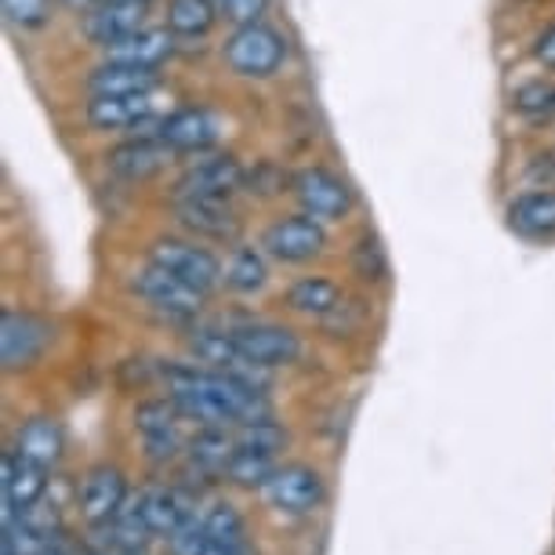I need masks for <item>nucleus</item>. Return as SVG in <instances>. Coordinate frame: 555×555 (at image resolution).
Listing matches in <instances>:
<instances>
[{
  "instance_id": "obj_19",
  "label": "nucleus",
  "mask_w": 555,
  "mask_h": 555,
  "mask_svg": "<svg viewBox=\"0 0 555 555\" xmlns=\"http://www.w3.org/2000/svg\"><path fill=\"white\" fill-rule=\"evenodd\" d=\"M109 62H128V66L160 69L175 55V34L167 26H142L139 34L117 40V44L102 48Z\"/></svg>"
},
{
  "instance_id": "obj_39",
  "label": "nucleus",
  "mask_w": 555,
  "mask_h": 555,
  "mask_svg": "<svg viewBox=\"0 0 555 555\" xmlns=\"http://www.w3.org/2000/svg\"><path fill=\"white\" fill-rule=\"evenodd\" d=\"M62 4H66L69 12H80V15H88L91 8H95V4H102V0H62Z\"/></svg>"
},
{
  "instance_id": "obj_11",
  "label": "nucleus",
  "mask_w": 555,
  "mask_h": 555,
  "mask_svg": "<svg viewBox=\"0 0 555 555\" xmlns=\"http://www.w3.org/2000/svg\"><path fill=\"white\" fill-rule=\"evenodd\" d=\"M233 338L244 352V360H250L261 371H272V366H287L301 356V341L291 327H280V323H247V327H236Z\"/></svg>"
},
{
  "instance_id": "obj_4",
  "label": "nucleus",
  "mask_w": 555,
  "mask_h": 555,
  "mask_svg": "<svg viewBox=\"0 0 555 555\" xmlns=\"http://www.w3.org/2000/svg\"><path fill=\"white\" fill-rule=\"evenodd\" d=\"M131 291L150 309L164 312V317H171V320H193V317H201L204 298H207L204 291L190 287L185 280L171 276V272L160 269V266H153V261L131 276Z\"/></svg>"
},
{
  "instance_id": "obj_7",
  "label": "nucleus",
  "mask_w": 555,
  "mask_h": 555,
  "mask_svg": "<svg viewBox=\"0 0 555 555\" xmlns=\"http://www.w3.org/2000/svg\"><path fill=\"white\" fill-rule=\"evenodd\" d=\"M261 490H266L269 505L287 512V516H309V512H317L323 505V498H327V483H323V476L309 465L276 468Z\"/></svg>"
},
{
  "instance_id": "obj_2",
  "label": "nucleus",
  "mask_w": 555,
  "mask_h": 555,
  "mask_svg": "<svg viewBox=\"0 0 555 555\" xmlns=\"http://www.w3.org/2000/svg\"><path fill=\"white\" fill-rule=\"evenodd\" d=\"M222 59L236 77L266 80L287 62V40L280 29H272L266 23L240 26L229 34L225 48H222Z\"/></svg>"
},
{
  "instance_id": "obj_18",
  "label": "nucleus",
  "mask_w": 555,
  "mask_h": 555,
  "mask_svg": "<svg viewBox=\"0 0 555 555\" xmlns=\"http://www.w3.org/2000/svg\"><path fill=\"white\" fill-rule=\"evenodd\" d=\"M175 215L193 236H204V240H236L240 233V218L225 201L185 196V201H175Z\"/></svg>"
},
{
  "instance_id": "obj_28",
  "label": "nucleus",
  "mask_w": 555,
  "mask_h": 555,
  "mask_svg": "<svg viewBox=\"0 0 555 555\" xmlns=\"http://www.w3.org/2000/svg\"><path fill=\"white\" fill-rule=\"evenodd\" d=\"M272 473H276L272 454H258V450H240V447L225 468L229 483H236V487H266Z\"/></svg>"
},
{
  "instance_id": "obj_36",
  "label": "nucleus",
  "mask_w": 555,
  "mask_h": 555,
  "mask_svg": "<svg viewBox=\"0 0 555 555\" xmlns=\"http://www.w3.org/2000/svg\"><path fill=\"white\" fill-rule=\"evenodd\" d=\"M356 272H360L363 280H385V272H389V261H385V250L374 236H363L360 247H356Z\"/></svg>"
},
{
  "instance_id": "obj_8",
  "label": "nucleus",
  "mask_w": 555,
  "mask_h": 555,
  "mask_svg": "<svg viewBox=\"0 0 555 555\" xmlns=\"http://www.w3.org/2000/svg\"><path fill=\"white\" fill-rule=\"evenodd\" d=\"M48 341L51 331L40 317L4 309V317H0V360H4V371H26V366H34L44 356Z\"/></svg>"
},
{
  "instance_id": "obj_26",
  "label": "nucleus",
  "mask_w": 555,
  "mask_h": 555,
  "mask_svg": "<svg viewBox=\"0 0 555 555\" xmlns=\"http://www.w3.org/2000/svg\"><path fill=\"white\" fill-rule=\"evenodd\" d=\"M222 280L229 291H236V295H255V291L266 287V280H269L266 255H261L258 247H236L222 272Z\"/></svg>"
},
{
  "instance_id": "obj_1",
  "label": "nucleus",
  "mask_w": 555,
  "mask_h": 555,
  "mask_svg": "<svg viewBox=\"0 0 555 555\" xmlns=\"http://www.w3.org/2000/svg\"><path fill=\"white\" fill-rule=\"evenodd\" d=\"M164 382L178 411L204 425H247L272 417L266 392L225 371H196V366L171 363L164 366Z\"/></svg>"
},
{
  "instance_id": "obj_16",
  "label": "nucleus",
  "mask_w": 555,
  "mask_h": 555,
  "mask_svg": "<svg viewBox=\"0 0 555 555\" xmlns=\"http://www.w3.org/2000/svg\"><path fill=\"white\" fill-rule=\"evenodd\" d=\"M175 150L167 142H160L156 134H139V139L117 145V150H109L106 164L109 171L124 178V182H145V178L160 175L167 164L175 160Z\"/></svg>"
},
{
  "instance_id": "obj_17",
  "label": "nucleus",
  "mask_w": 555,
  "mask_h": 555,
  "mask_svg": "<svg viewBox=\"0 0 555 555\" xmlns=\"http://www.w3.org/2000/svg\"><path fill=\"white\" fill-rule=\"evenodd\" d=\"M178 414L182 411L175 406L171 396L167 400H145L134 411L142 447L153 461H171L178 454V447H182V439H178Z\"/></svg>"
},
{
  "instance_id": "obj_10",
  "label": "nucleus",
  "mask_w": 555,
  "mask_h": 555,
  "mask_svg": "<svg viewBox=\"0 0 555 555\" xmlns=\"http://www.w3.org/2000/svg\"><path fill=\"white\" fill-rule=\"evenodd\" d=\"M156 139L171 145L175 153H207L222 139V117L207 106H185L175 109L171 117L160 120Z\"/></svg>"
},
{
  "instance_id": "obj_32",
  "label": "nucleus",
  "mask_w": 555,
  "mask_h": 555,
  "mask_svg": "<svg viewBox=\"0 0 555 555\" xmlns=\"http://www.w3.org/2000/svg\"><path fill=\"white\" fill-rule=\"evenodd\" d=\"M150 527L142 522L139 516V505H134V512H120L117 519H113V544H117L120 552H142L145 544H150Z\"/></svg>"
},
{
  "instance_id": "obj_40",
  "label": "nucleus",
  "mask_w": 555,
  "mask_h": 555,
  "mask_svg": "<svg viewBox=\"0 0 555 555\" xmlns=\"http://www.w3.org/2000/svg\"><path fill=\"white\" fill-rule=\"evenodd\" d=\"M40 555H66V552H62V548H55V544H48V548L40 552Z\"/></svg>"
},
{
  "instance_id": "obj_3",
  "label": "nucleus",
  "mask_w": 555,
  "mask_h": 555,
  "mask_svg": "<svg viewBox=\"0 0 555 555\" xmlns=\"http://www.w3.org/2000/svg\"><path fill=\"white\" fill-rule=\"evenodd\" d=\"M150 261H153V266L167 269L171 276L185 280L190 287L204 291V295H211V291L222 284V266H218V258L207 247L190 244V240H175V236L153 240Z\"/></svg>"
},
{
  "instance_id": "obj_25",
  "label": "nucleus",
  "mask_w": 555,
  "mask_h": 555,
  "mask_svg": "<svg viewBox=\"0 0 555 555\" xmlns=\"http://www.w3.org/2000/svg\"><path fill=\"white\" fill-rule=\"evenodd\" d=\"M218 23L215 0H167V29L175 37H207Z\"/></svg>"
},
{
  "instance_id": "obj_33",
  "label": "nucleus",
  "mask_w": 555,
  "mask_h": 555,
  "mask_svg": "<svg viewBox=\"0 0 555 555\" xmlns=\"http://www.w3.org/2000/svg\"><path fill=\"white\" fill-rule=\"evenodd\" d=\"M211 538H207L204 519H185L175 533H167V552L171 555H207Z\"/></svg>"
},
{
  "instance_id": "obj_38",
  "label": "nucleus",
  "mask_w": 555,
  "mask_h": 555,
  "mask_svg": "<svg viewBox=\"0 0 555 555\" xmlns=\"http://www.w3.org/2000/svg\"><path fill=\"white\" fill-rule=\"evenodd\" d=\"M207 555H255L247 548V544H215L211 541V548H207Z\"/></svg>"
},
{
  "instance_id": "obj_9",
  "label": "nucleus",
  "mask_w": 555,
  "mask_h": 555,
  "mask_svg": "<svg viewBox=\"0 0 555 555\" xmlns=\"http://www.w3.org/2000/svg\"><path fill=\"white\" fill-rule=\"evenodd\" d=\"M291 193L312 218H345L352 211V190L327 167H306L291 178Z\"/></svg>"
},
{
  "instance_id": "obj_21",
  "label": "nucleus",
  "mask_w": 555,
  "mask_h": 555,
  "mask_svg": "<svg viewBox=\"0 0 555 555\" xmlns=\"http://www.w3.org/2000/svg\"><path fill=\"white\" fill-rule=\"evenodd\" d=\"M88 91H91V99L156 91V69H142V66H128V62H109L106 59V66H99L88 77Z\"/></svg>"
},
{
  "instance_id": "obj_20",
  "label": "nucleus",
  "mask_w": 555,
  "mask_h": 555,
  "mask_svg": "<svg viewBox=\"0 0 555 555\" xmlns=\"http://www.w3.org/2000/svg\"><path fill=\"white\" fill-rule=\"evenodd\" d=\"M508 225L530 240L555 236V190H533L516 196L508 204Z\"/></svg>"
},
{
  "instance_id": "obj_34",
  "label": "nucleus",
  "mask_w": 555,
  "mask_h": 555,
  "mask_svg": "<svg viewBox=\"0 0 555 555\" xmlns=\"http://www.w3.org/2000/svg\"><path fill=\"white\" fill-rule=\"evenodd\" d=\"M218 4V18H225L229 26H255L266 18L269 0H215Z\"/></svg>"
},
{
  "instance_id": "obj_37",
  "label": "nucleus",
  "mask_w": 555,
  "mask_h": 555,
  "mask_svg": "<svg viewBox=\"0 0 555 555\" xmlns=\"http://www.w3.org/2000/svg\"><path fill=\"white\" fill-rule=\"evenodd\" d=\"M533 55L544 69H555V26H548L544 34L538 37V44H533Z\"/></svg>"
},
{
  "instance_id": "obj_5",
  "label": "nucleus",
  "mask_w": 555,
  "mask_h": 555,
  "mask_svg": "<svg viewBox=\"0 0 555 555\" xmlns=\"http://www.w3.org/2000/svg\"><path fill=\"white\" fill-rule=\"evenodd\" d=\"M261 247L276 261L301 266V261H312L323 255V247H327V229L312 215H287V218H276V222L266 229Z\"/></svg>"
},
{
  "instance_id": "obj_22",
  "label": "nucleus",
  "mask_w": 555,
  "mask_h": 555,
  "mask_svg": "<svg viewBox=\"0 0 555 555\" xmlns=\"http://www.w3.org/2000/svg\"><path fill=\"white\" fill-rule=\"evenodd\" d=\"M62 450H66V436H62V425L55 417H29L15 436V454L37 461L44 468L55 465Z\"/></svg>"
},
{
  "instance_id": "obj_23",
  "label": "nucleus",
  "mask_w": 555,
  "mask_h": 555,
  "mask_svg": "<svg viewBox=\"0 0 555 555\" xmlns=\"http://www.w3.org/2000/svg\"><path fill=\"white\" fill-rule=\"evenodd\" d=\"M287 306L301 317H331L341 306V287L327 276H301L287 287Z\"/></svg>"
},
{
  "instance_id": "obj_35",
  "label": "nucleus",
  "mask_w": 555,
  "mask_h": 555,
  "mask_svg": "<svg viewBox=\"0 0 555 555\" xmlns=\"http://www.w3.org/2000/svg\"><path fill=\"white\" fill-rule=\"evenodd\" d=\"M516 109L527 113V117H544V113L555 109V88L544 80L522 83V88L516 91Z\"/></svg>"
},
{
  "instance_id": "obj_14",
  "label": "nucleus",
  "mask_w": 555,
  "mask_h": 555,
  "mask_svg": "<svg viewBox=\"0 0 555 555\" xmlns=\"http://www.w3.org/2000/svg\"><path fill=\"white\" fill-rule=\"evenodd\" d=\"M124 501H128V479H124L120 468L113 465H99L83 476L80 483V516L88 522H113L124 512Z\"/></svg>"
},
{
  "instance_id": "obj_30",
  "label": "nucleus",
  "mask_w": 555,
  "mask_h": 555,
  "mask_svg": "<svg viewBox=\"0 0 555 555\" xmlns=\"http://www.w3.org/2000/svg\"><path fill=\"white\" fill-rule=\"evenodd\" d=\"M8 26L15 29H44L55 12V0H0Z\"/></svg>"
},
{
  "instance_id": "obj_15",
  "label": "nucleus",
  "mask_w": 555,
  "mask_h": 555,
  "mask_svg": "<svg viewBox=\"0 0 555 555\" xmlns=\"http://www.w3.org/2000/svg\"><path fill=\"white\" fill-rule=\"evenodd\" d=\"M153 120H156V91H142V95H99L88 102V124L95 131L150 128Z\"/></svg>"
},
{
  "instance_id": "obj_27",
  "label": "nucleus",
  "mask_w": 555,
  "mask_h": 555,
  "mask_svg": "<svg viewBox=\"0 0 555 555\" xmlns=\"http://www.w3.org/2000/svg\"><path fill=\"white\" fill-rule=\"evenodd\" d=\"M233 454H236V439H229L222 433V425H207L201 436L190 439V457L204 473H225Z\"/></svg>"
},
{
  "instance_id": "obj_12",
  "label": "nucleus",
  "mask_w": 555,
  "mask_h": 555,
  "mask_svg": "<svg viewBox=\"0 0 555 555\" xmlns=\"http://www.w3.org/2000/svg\"><path fill=\"white\" fill-rule=\"evenodd\" d=\"M150 15V0H102L83 15V37L99 48H109L117 40L139 34Z\"/></svg>"
},
{
  "instance_id": "obj_13",
  "label": "nucleus",
  "mask_w": 555,
  "mask_h": 555,
  "mask_svg": "<svg viewBox=\"0 0 555 555\" xmlns=\"http://www.w3.org/2000/svg\"><path fill=\"white\" fill-rule=\"evenodd\" d=\"M0 487H4V527H8L23 512L37 508L40 498L48 494V468L29 457L4 454V479H0Z\"/></svg>"
},
{
  "instance_id": "obj_6",
  "label": "nucleus",
  "mask_w": 555,
  "mask_h": 555,
  "mask_svg": "<svg viewBox=\"0 0 555 555\" xmlns=\"http://www.w3.org/2000/svg\"><path fill=\"white\" fill-rule=\"evenodd\" d=\"M247 185V171L236 156L229 153H215L196 160L190 171L175 182V201H185V196H207V201H229L233 193H240Z\"/></svg>"
},
{
  "instance_id": "obj_31",
  "label": "nucleus",
  "mask_w": 555,
  "mask_h": 555,
  "mask_svg": "<svg viewBox=\"0 0 555 555\" xmlns=\"http://www.w3.org/2000/svg\"><path fill=\"white\" fill-rule=\"evenodd\" d=\"M204 527H207V538L215 544H247L244 541V519L233 505H215L211 512L204 516Z\"/></svg>"
},
{
  "instance_id": "obj_24",
  "label": "nucleus",
  "mask_w": 555,
  "mask_h": 555,
  "mask_svg": "<svg viewBox=\"0 0 555 555\" xmlns=\"http://www.w3.org/2000/svg\"><path fill=\"white\" fill-rule=\"evenodd\" d=\"M139 516L153 533H175L190 519V505H185V498L178 494V490L156 487L150 494L139 498Z\"/></svg>"
},
{
  "instance_id": "obj_29",
  "label": "nucleus",
  "mask_w": 555,
  "mask_h": 555,
  "mask_svg": "<svg viewBox=\"0 0 555 555\" xmlns=\"http://www.w3.org/2000/svg\"><path fill=\"white\" fill-rule=\"evenodd\" d=\"M236 447L240 450H258V454H276V450L287 447V433L272 422V417H266V422H247V425H240Z\"/></svg>"
}]
</instances>
